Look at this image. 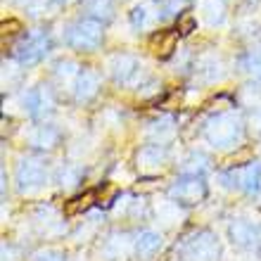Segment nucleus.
Here are the masks:
<instances>
[{"label":"nucleus","mask_w":261,"mask_h":261,"mask_svg":"<svg viewBox=\"0 0 261 261\" xmlns=\"http://www.w3.org/2000/svg\"><path fill=\"white\" fill-rule=\"evenodd\" d=\"M178 48V34L176 31H157L150 38V50L152 55L159 60H169Z\"/></svg>","instance_id":"obj_7"},{"label":"nucleus","mask_w":261,"mask_h":261,"mask_svg":"<svg viewBox=\"0 0 261 261\" xmlns=\"http://www.w3.org/2000/svg\"><path fill=\"white\" fill-rule=\"evenodd\" d=\"M93 204H95V193L88 190V193H83V195H79V197H74L71 202H67L64 212H67L69 216H74V214H81V212H86V209H90Z\"/></svg>","instance_id":"obj_14"},{"label":"nucleus","mask_w":261,"mask_h":261,"mask_svg":"<svg viewBox=\"0 0 261 261\" xmlns=\"http://www.w3.org/2000/svg\"><path fill=\"white\" fill-rule=\"evenodd\" d=\"M71 3H76V0H57V5H71Z\"/></svg>","instance_id":"obj_27"},{"label":"nucleus","mask_w":261,"mask_h":261,"mask_svg":"<svg viewBox=\"0 0 261 261\" xmlns=\"http://www.w3.org/2000/svg\"><path fill=\"white\" fill-rule=\"evenodd\" d=\"M242 119L235 114H219L216 119H212L204 128V136L209 138V143L216 147H228L235 145L242 138Z\"/></svg>","instance_id":"obj_2"},{"label":"nucleus","mask_w":261,"mask_h":261,"mask_svg":"<svg viewBox=\"0 0 261 261\" xmlns=\"http://www.w3.org/2000/svg\"><path fill=\"white\" fill-rule=\"evenodd\" d=\"M112 3H114V0H83L86 10H88L90 14H95V19L97 17H110L112 14Z\"/></svg>","instance_id":"obj_20"},{"label":"nucleus","mask_w":261,"mask_h":261,"mask_svg":"<svg viewBox=\"0 0 261 261\" xmlns=\"http://www.w3.org/2000/svg\"><path fill=\"white\" fill-rule=\"evenodd\" d=\"M240 186L247 190V193H259L261 190V166L259 164H247L240 173Z\"/></svg>","instance_id":"obj_13"},{"label":"nucleus","mask_w":261,"mask_h":261,"mask_svg":"<svg viewBox=\"0 0 261 261\" xmlns=\"http://www.w3.org/2000/svg\"><path fill=\"white\" fill-rule=\"evenodd\" d=\"M45 180V169H43L41 162L36 159H24L19 166H17V183H19L21 190L27 188H38Z\"/></svg>","instance_id":"obj_6"},{"label":"nucleus","mask_w":261,"mask_h":261,"mask_svg":"<svg viewBox=\"0 0 261 261\" xmlns=\"http://www.w3.org/2000/svg\"><path fill=\"white\" fill-rule=\"evenodd\" d=\"M164 162H166V150L162 145H147V147H143V150L138 152V169L145 173H150L152 169L154 171L162 169Z\"/></svg>","instance_id":"obj_8"},{"label":"nucleus","mask_w":261,"mask_h":261,"mask_svg":"<svg viewBox=\"0 0 261 261\" xmlns=\"http://www.w3.org/2000/svg\"><path fill=\"white\" fill-rule=\"evenodd\" d=\"M193 31H197V19L193 12H183L176 19V34L178 36H190Z\"/></svg>","instance_id":"obj_19"},{"label":"nucleus","mask_w":261,"mask_h":261,"mask_svg":"<svg viewBox=\"0 0 261 261\" xmlns=\"http://www.w3.org/2000/svg\"><path fill=\"white\" fill-rule=\"evenodd\" d=\"M252 157H254L252 147L245 145V147H240L235 154H230V157L223 162V166H226V169H235V166H242V164H252Z\"/></svg>","instance_id":"obj_18"},{"label":"nucleus","mask_w":261,"mask_h":261,"mask_svg":"<svg viewBox=\"0 0 261 261\" xmlns=\"http://www.w3.org/2000/svg\"><path fill=\"white\" fill-rule=\"evenodd\" d=\"M0 34H3V38L19 36L21 34V21L19 19H5L3 24H0Z\"/></svg>","instance_id":"obj_21"},{"label":"nucleus","mask_w":261,"mask_h":261,"mask_svg":"<svg viewBox=\"0 0 261 261\" xmlns=\"http://www.w3.org/2000/svg\"><path fill=\"white\" fill-rule=\"evenodd\" d=\"M117 195H119L117 183H102L100 190L95 193V204H100L102 209H107V206H112V202L117 199Z\"/></svg>","instance_id":"obj_15"},{"label":"nucleus","mask_w":261,"mask_h":261,"mask_svg":"<svg viewBox=\"0 0 261 261\" xmlns=\"http://www.w3.org/2000/svg\"><path fill=\"white\" fill-rule=\"evenodd\" d=\"M102 21L95 19V17H86V19H79L76 24H71L67 31V43L79 53H93V50L100 48L102 43Z\"/></svg>","instance_id":"obj_1"},{"label":"nucleus","mask_w":261,"mask_h":261,"mask_svg":"<svg viewBox=\"0 0 261 261\" xmlns=\"http://www.w3.org/2000/svg\"><path fill=\"white\" fill-rule=\"evenodd\" d=\"M230 107H235L233 102V97L230 95H216L214 100H209V102L204 105V110L209 112V114H226V110H230Z\"/></svg>","instance_id":"obj_17"},{"label":"nucleus","mask_w":261,"mask_h":261,"mask_svg":"<svg viewBox=\"0 0 261 261\" xmlns=\"http://www.w3.org/2000/svg\"><path fill=\"white\" fill-rule=\"evenodd\" d=\"M157 186H159V178H145V180H138L136 193H152V190H154Z\"/></svg>","instance_id":"obj_24"},{"label":"nucleus","mask_w":261,"mask_h":261,"mask_svg":"<svg viewBox=\"0 0 261 261\" xmlns=\"http://www.w3.org/2000/svg\"><path fill=\"white\" fill-rule=\"evenodd\" d=\"M50 48V38L41 31H34V34L29 36L27 41H21L14 50V55L19 60L21 64H36L38 60H43V55L48 53Z\"/></svg>","instance_id":"obj_4"},{"label":"nucleus","mask_w":261,"mask_h":261,"mask_svg":"<svg viewBox=\"0 0 261 261\" xmlns=\"http://www.w3.org/2000/svg\"><path fill=\"white\" fill-rule=\"evenodd\" d=\"M145 19H147V10H145V7H136V10L130 12V21H133V27L145 24Z\"/></svg>","instance_id":"obj_25"},{"label":"nucleus","mask_w":261,"mask_h":261,"mask_svg":"<svg viewBox=\"0 0 261 261\" xmlns=\"http://www.w3.org/2000/svg\"><path fill=\"white\" fill-rule=\"evenodd\" d=\"M110 69H112V76H114V81H117V83H126L130 76L136 74L138 60H136V57H130V55H117L114 60H112Z\"/></svg>","instance_id":"obj_11"},{"label":"nucleus","mask_w":261,"mask_h":261,"mask_svg":"<svg viewBox=\"0 0 261 261\" xmlns=\"http://www.w3.org/2000/svg\"><path fill=\"white\" fill-rule=\"evenodd\" d=\"M186 3L188 0H169V3H166V10H169V12H178V10H183Z\"/></svg>","instance_id":"obj_26"},{"label":"nucleus","mask_w":261,"mask_h":261,"mask_svg":"<svg viewBox=\"0 0 261 261\" xmlns=\"http://www.w3.org/2000/svg\"><path fill=\"white\" fill-rule=\"evenodd\" d=\"M159 247H162V235L152 233V230L140 233V238H138V242H136V252H138L140 259H150V256H154L159 252Z\"/></svg>","instance_id":"obj_12"},{"label":"nucleus","mask_w":261,"mask_h":261,"mask_svg":"<svg viewBox=\"0 0 261 261\" xmlns=\"http://www.w3.org/2000/svg\"><path fill=\"white\" fill-rule=\"evenodd\" d=\"M100 88V74L93 69H83L76 79V100H90Z\"/></svg>","instance_id":"obj_10"},{"label":"nucleus","mask_w":261,"mask_h":261,"mask_svg":"<svg viewBox=\"0 0 261 261\" xmlns=\"http://www.w3.org/2000/svg\"><path fill=\"white\" fill-rule=\"evenodd\" d=\"M34 261H64V254L60 252V249L45 247V249H41V252H36Z\"/></svg>","instance_id":"obj_22"},{"label":"nucleus","mask_w":261,"mask_h":261,"mask_svg":"<svg viewBox=\"0 0 261 261\" xmlns=\"http://www.w3.org/2000/svg\"><path fill=\"white\" fill-rule=\"evenodd\" d=\"M245 67H247V71L252 74V79H254V81H261V57H256V55L249 57Z\"/></svg>","instance_id":"obj_23"},{"label":"nucleus","mask_w":261,"mask_h":261,"mask_svg":"<svg viewBox=\"0 0 261 261\" xmlns=\"http://www.w3.org/2000/svg\"><path fill=\"white\" fill-rule=\"evenodd\" d=\"M27 102H29V112L34 117H43L45 112L53 110V93L48 90V86H38V88L29 93Z\"/></svg>","instance_id":"obj_9"},{"label":"nucleus","mask_w":261,"mask_h":261,"mask_svg":"<svg viewBox=\"0 0 261 261\" xmlns=\"http://www.w3.org/2000/svg\"><path fill=\"white\" fill-rule=\"evenodd\" d=\"M206 195V186L199 176H186L171 188V197L178 199L180 204H197Z\"/></svg>","instance_id":"obj_5"},{"label":"nucleus","mask_w":261,"mask_h":261,"mask_svg":"<svg viewBox=\"0 0 261 261\" xmlns=\"http://www.w3.org/2000/svg\"><path fill=\"white\" fill-rule=\"evenodd\" d=\"M230 235L235 238V242H240V245H252V240L256 238L254 228L249 226V223H233V228H230Z\"/></svg>","instance_id":"obj_16"},{"label":"nucleus","mask_w":261,"mask_h":261,"mask_svg":"<svg viewBox=\"0 0 261 261\" xmlns=\"http://www.w3.org/2000/svg\"><path fill=\"white\" fill-rule=\"evenodd\" d=\"M219 242L212 233H197L193 240L186 242L183 247V256L186 261H216L219 259Z\"/></svg>","instance_id":"obj_3"}]
</instances>
